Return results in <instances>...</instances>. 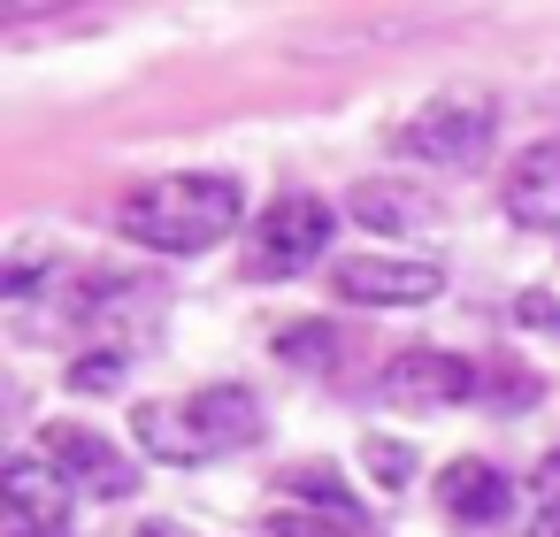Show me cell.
<instances>
[{
	"label": "cell",
	"instance_id": "6da1fadb",
	"mask_svg": "<svg viewBox=\"0 0 560 537\" xmlns=\"http://www.w3.org/2000/svg\"><path fill=\"white\" fill-rule=\"evenodd\" d=\"M246 223V185L223 170H185V177H154L116 208V231L147 254H208Z\"/></svg>",
	"mask_w": 560,
	"mask_h": 537
},
{
	"label": "cell",
	"instance_id": "7a4b0ae2",
	"mask_svg": "<svg viewBox=\"0 0 560 537\" xmlns=\"http://www.w3.org/2000/svg\"><path fill=\"white\" fill-rule=\"evenodd\" d=\"M491 131H499V101L476 85H445L399 124V154L430 170H476L491 154Z\"/></svg>",
	"mask_w": 560,
	"mask_h": 537
},
{
	"label": "cell",
	"instance_id": "3957f363",
	"mask_svg": "<svg viewBox=\"0 0 560 537\" xmlns=\"http://www.w3.org/2000/svg\"><path fill=\"white\" fill-rule=\"evenodd\" d=\"M330 231H338V215H330L315 192H284V200H269V208L246 223V277H254V284H284V277H300L307 261L330 254Z\"/></svg>",
	"mask_w": 560,
	"mask_h": 537
},
{
	"label": "cell",
	"instance_id": "277c9868",
	"mask_svg": "<svg viewBox=\"0 0 560 537\" xmlns=\"http://www.w3.org/2000/svg\"><path fill=\"white\" fill-rule=\"evenodd\" d=\"M330 292L353 307H422L445 292V261L438 254H353V261H330Z\"/></svg>",
	"mask_w": 560,
	"mask_h": 537
},
{
	"label": "cell",
	"instance_id": "5b68a950",
	"mask_svg": "<svg viewBox=\"0 0 560 537\" xmlns=\"http://www.w3.org/2000/svg\"><path fill=\"white\" fill-rule=\"evenodd\" d=\"M483 392V369H468L460 353H438V346H407L384 361L376 376V399L399 407V415H430V407H460Z\"/></svg>",
	"mask_w": 560,
	"mask_h": 537
},
{
	"label": "cell",
	"instance_id": "8992f818",
	"mask_svg": "<svg viewBox=\"0 0 560 537\" xmlns=\"http://www.w3.org/2000/svg\"><path fill=\"white\" fill-rule=\"evenodd\" d=\"M70 476L47 460V453H16L9 468H0V529L9 537H70Z\"/></svg>",
	"mask_w": 560,
	"mask_h": 537
},
{
	"label": "cell",
	"instance_id": "52a82bcc",
	"mask_svg": "<svg viewBox=\"0 0 560 537\" xmlns=\"http://www.w3.org/2000/svg\"><path fill=\"white\" fill-rule=\"evenodd\" d=\"M39 445H47V460H55L78 491H93V499H131V491H139V460H131L116 437L85 430V422H55Z\"/></svg>",
	"mask_w": 560,
	"mask_h": 537
},
{
	"label": "cell",
	"instance_id": "ba28073f",
	"mask_svg": "<svg viewBox=\"0 0 560 537\" xmlns=\"http://www.w3.org/2000/svg\"><path fill=\"white\" fill-rule=\"evenodd\" d=\"M438 506L460 522V529H499V522H514V483L491 468V460H445L438 468Z\"/></svg>",
	"mask_w": 560,
	"mask_h": 537
},
{
	"label": "cell",
	"instance_id": "9c48e42d",
	"mask_svg": "<svg viewBox=\"0 0 560 537\" xmlns=\"http://www.w3.org/2000/svg\"><path fill=\"white\" fill-rule=\"evenodd\" d=\"M499 200H506V223H522V231H560V139L522 147L514 170H506V185H499Z\"/></svg>",
	"mask_w": 560,
	"mask_h": 537
},
{
	"label": "cell",
	"instance_id": "30bf717a",
	"mask_svg": "<svg viewBox=\"0 0 560 537\" xmlns=\"http://www.w3.org/2000/svg\"><path fill=\"white\" fill-rule=\"evenodd\" d=\"M131 437H139L154 460H170V468H200V460H215V445H208V430H200L192 399H139Z\"/></svg>",
	"mask_w": 560,
	"mask_h": 537
},
{
	"label": "cell",
	"instance_id": "8fae6325",
	"mask_svg": "<svg viewBox=\"0 0 560 537\" xmlns=\"http://www.w3.org/2000/svg\"><path fill=\"white\" fill-rule=\"evenodd\" d=\"M277 499H300L307 514H323V522H338V529H353V537H376V514L346 491V476L330 468V460H307V468H284L277 476Z\"/></svg>",
	"mask_w": 560,
	"mask_h": 537
},
{
	"label": "cell",
	"instance_id": "7c38bea8",
	"mask_svg": "<svg viewBox=\"0 0 560 537\" xmlns=\"http://www.w3.org/2000/svg\"><path fill=\"white\" fill-rule=\"evenodd\" d=\"M192 415H200V430H208L215 453H238V445H254L269 430V407L254 399V384H200Z\"/></svg>",
	"mask_w": 560,
	"mask_h": 537
},
{
	"label": "cell",
	"instance_id": "4fadbf2b",
	"mask_svg": "<svg viewBox=\"0 0 560 537\" xmlns=\"http://www.w3.org/2000/svg\"><path fill=\"white\" fill-rule=\"evenodd\" d=\"M353 223L361 231H384V238H407V231H430L438 208L422 192H407V185H361L353 192Z\"/></svg>",
	"mask_w": 560,
	"mask_h": 537
},
{
	"label": "cell",
	"instance_id": "5bb4252c",
	"mask_svg": "<svg viewBox=\"0 0 560 537\" xmlns=\"http://www.w3.org/2000/svg\"><path fill=\"white\" fill-rule=\"evenodd\" d=\"M361 460H369V476H376V483H392V491L415 476V453H407L399 437H361Z\"/></svg>",
	"mask_w": 560,
	"mask_h": 537
},
{
	"label": "cell",
	"instance_id": "9a60e30c",
	"mask_svg": "<svg viewBox=\"0 0 560 537\" xmlns=\"http://www.w3.org/2000/svg\"><path fill=\"white\" fill-rule=\"evenodd\" d=\"M529 506H537V537H560V453L537 460V476H529Z\"/></svg>",
	"mask_w": 560,
	"mask_h": 537
},
{
	"label": "cell",
	"instance_id": "2e32d148",
	"mask_svg": "<svg viewBox=\"0 0 560 537\" xmlns=\"http://www.w3.org/2000/svg\"><path fill=\"white\" fill-rule=\"evenodd\" d=\"M476 399H499V407H529L537 399V376H522V369H483V392Z\"/></svg>",
	"mask_w": 560,
	"mask_h": 537
},
{
	"label": "cell",
	"instance_id": "e0dca14e",
	"mask_svg": "<svg viewBox=\"0 0 560 537\" xmlns=\"http://www.w3.org/2000/svg\"><path fill=\"white\" fill-rule=\"evenodd\" d=\"M269 537H353V529H338V522H323L307 506H277L269 514Z\"/></svg>",
	"mask_w": 560,
	"mask_h": 537
},
{
	"label": "cell",
	"instance_id": "ac0fdd59",
	"mask_svg": "<svg viewBox=\"0 0 560 537\" xmlns=\"http://www.w3.org/2000/svg\"><path fill=\"white\" fill-rule=\"evenodd\" d=\"M116 376H124V353H85V361L70 369L78 392H116Z\"/></svg>",
	"mask_w": 560,
	"mask_h": 537
},
{
	"label": "cell",
	"instance_id": "d6986e66",
	"mask_svg": "<svg viewBox=\"0 0 560 537\" xmlns=\"http://www.w3.org/2000/svg\"><path fill=\"white\" fill-rule=\"evenodd\" d=\"M277 353H284V361H315V369H323V361H330V330H284V338H277Z\"/></svg>",
	"mask_w": 560,
	"mask_h": 537
},
{
	"label": "cell",
	"instance_id": "ffe728a7",
	"mask_svg": "<svg viewBox=\"0 0 560 537\" xmlns=\"http://www.w3.org/2000/svg\"><path fill=\"white\" fill-rule=\"evenodd\" d=\"M514 323H529V330H560V300H552V292H522V300H514Z\"/></svg>",
	"mask_w": 560,
	"mask_h": 537
},
{
	"label": "cell",
	"instance_id": "44dd1931",
	"mask_svg": "<svg viewBox=\"0 0 560 537\" xmlns=\"http://www.w3.org/2000/svg\"><path fill=\"white\" fill-rule=\"evenodd\" d=\"M139 537H192L185 522H170V514H154V522H139Z\"/></svg>",
	"mask_w": 560,
	"mask_h": 537
}]
</instances>
